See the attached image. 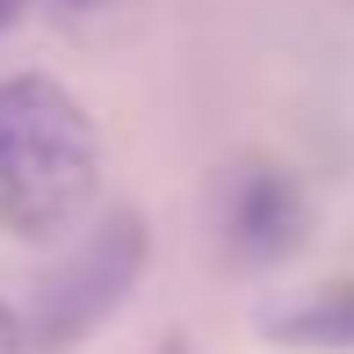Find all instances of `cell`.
Listing matches in <instances>:
<instances>
[{
	"mask_svg": "<svg viewBox=\"0 0 354 354\" xmlns=\"http://www.w3.org/2000/svg\"><path fill=\"white\" fill-rule=\"evenodd\" d=\"M102 188V138L73 87L44 73L0 80V217L22 239H66Z\"/></svg>",
	"mask_w": 354,
	"mask_h": 354,
	"instance_id": "6da1fadb",
	"label": "cell"
},
{
	"mask_svg": "<svg viewBox=\"0 0 354 354\" xmlns=\"http://www.w3.org/2000/svg\"><path fill=\"white\" fill-rule=\"evenodd\" d=\"M138 268H145V224L123 210V217H109L102 232H94L87 246L73 253V268L51 282V311H44V347H73L80 333H94V326H102V318L116 311L123 297H131Z\"/></svg>",
	"mask_w": 354,
	"mask_h": 354,
	"instance_id": "7a4b0ae2",
	"label": "cell"
},
{
	"mask_svg": "<svg viewBox=\"0 0 354 354\" xmlns=\"http://www.w3.org/2000/svg\"><path fill=\"white\" fill-rule=\"evenodd\" d=\"M297 188L282 181L275 167H253V174H239V188H232V246L246 253V261H275V253L297 246Z\"/></svg>",
	"mask_w": 354,
	"mask_h": 354,
	"instance_id": "3957f363",
	"label": "cell"
},
{
	"mask_svg": "<svg viewBox=\"0 0 354 354\" xmlns=\"http://www.w3.org/2000/svg\"><path fill=\"white\" fill-rule=\"evenodd\" d=\"M268 333L289 340V347L354 354V282H333V289H318L311 304H297V311H275V318H268Z\"/></svg>",
	"mask_w": 354,
	"mask_h": 354,
	"instance_id": "277c9868",
	"label": "cell"
},
{
	"mask_svg": "<svg viewBox=\"0 0 354 354\" xmlns=\"http://www.w3.org/2000/svg\"><path fill=\"white\" fill-rule=\"evenodd\" d=\"M0 354H29V333H22V318L0 304Z\"/></svg>",
	"mask_w": 354,
	"mask_h": 354,
	"instance_id": "5b68a950",
	"label": "cell"
},
{
	"mask_svg": "<svg viewBox=\"0 0 354 354\" xmlns=\"http://www.w3.org/2000/svg\"><path fill=\"white\" fill-rule=\"evenodd\" d=\"M15 8H22V0H0V29H8V22H15Z\"/></svg>",
	"mask_w": 354,
	"mask_h": 354,
	"instance_id": "8992f818",
	"label": "cell"
},
{
	"mask_svg": "<svg viewBox=\"0 0 354 354\" xmlns=\"http://www.w3.org/2000/svg\"><path fill=\"white\" fill-rule=\"evenodd\" d=\"M167 354H188V347H181V340H174V347H167Z\"/></svg>",
	"mask_w": 354,
	"mask_h": 354,
	"instance_id": "52a82bcc",
	"label": "cell"
},
{
	"mask_svg": "<svg viewBox=\"0 0 354 354\" xmlns=\"http://www.w3.org/2000/svg\"><path fill=\"white\" fill-rule=\"evenodd\" d=\"M73 8H94V0H73Z\"/></svg>",
	"mask_w": 354,
	"mask_h": 354,
	"instance_id": "ba28073f",
	"label": "cell"
}]
</instances>
